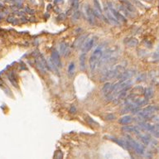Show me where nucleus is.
<instances>
[{
    "label": "nucleus",
    "mask_w": 159,
    "mask_h": 159,
    "mask_svg": "<svg viewBox=\"0 0 159 159\" xmlns=\"http://www.w3.org/2000/svg\"><path fill=\"white\" fill-rule=\"evenodd\" d=\"M104 54L103 52V46H98L95 51L94 52L92 53L91 58H90V67H91V71H94L95 70V69L98 67L99 63V61L102 57Z\"/></svg>",
    "instance_id": "nucleus-1"
},
{
    "label": "nucleus",
    "mask_w": 159,
    "mask_h": 159,
    "mask_svg": "<svg viewBox=\"0 0 159 159\" xmlns=\"http://www.w3.org/2000/svg\"><path fill=\"white\" fill-rule=\"evenodd\" d=\"M128 144L129 145V148H132L134 150H135L136 152L139 153V154H144V148L143 145L139 144L138 143H137L136 141H134V139H132L131 138H129L127 139Z\"/></svg>",
    "instance_id": "nucleus-2"
},
{
    "label": "nucleus",
    "mask_w": 159,
    "mask_h": 159,
    "mask_svg": "<svg viewBox=\"0 0 159 159\" xmlns=\"http://www.w3.org/2000/svg\"><path fill=\"white\" fill-rule=\"evenodd\" d=\"M108 5H109V6H108V8L109 9V11L111 12V13L114 15V17H115L119 22H125V21H126V20H125V17L122 15L120 13H119L116 9H114V8L112 7V5H111L110 3H109Z\"/></svg>",
    "instance_id": "nucleus-3"
},
{
    "label": "nucleus",
    "mask_w": 159,
    "mask_h": 159,
    "mask_svg": "<svg viewBox=\"0 0 159 159\" xmlns=\"http://www.w3.org/2000/svg\"><path fill=\"white\" fill-rule=\"evenodd\" d=\"M85 13H86L87 18H88L90 23L91 24H95V14L94 11L88 5H86L85 7Z\"/></svg>",
    "instance_id": "nucleus-4"
},
{
    "label": "nucleus",
    "mask_w": 159,
    "mask_h": 159,
    "mask_svg": "<svg viewBox=\"0 0 159 159\" xmlns=\"http://www.w3.org/2000/svg\"><path fill=\"white\" fill-rule=\"evenodd\" d=\"M51 61L56 66H61V62L60 60V56H59V52L56 50H54L52 52V56H51Z\"/></svg>",
    "instance_id": "nucleus-5"
},
{
    "label": "nucleus",
    "mask_w": 159,
    "mask_h": 159,
    "mask_svg": "<svg viewBox=\"0 0 159 159\" xmlns=\"http://www.w3.org/2000/svg\"><path fill=\"white\" fill-rule=\"evenodd\" d=\"M36 64H37V66H38V68L39 69V70L42 71V73H45L46 71V68H47L48 66H47L46 63L45 61H44V58L42 57V56H41V58L36 60Z\"/></svg>",
    "instance_id": "nucleus-6"
},
{
    "label": "nucleus",
    "mask_w": 159,
    "mask_h": 159,
    "mask_svg": "<svg viewBox=\"0 0 159 159\" xmlns=\"http://www.w3.org/2000/svg\"><path fill=\"white\" fill-rule=\"evenodd\" d=\"M94 42H95V39H94V38H91V39H89L88 41H86L83 45H82L83 46H82V52H88L91 48H92V46L94 45Z\"/></svg>",
    "instance_id": "nucleus-7"
},
{
    "label": "nucleus",
    "mask_w": 159,
    "mask_h": 159,
    "mask_svg": "<svg viewBox=\"0 0 159 159\" xmlns=\"http://www.w3.org/2000/svg\"><path fill=\"white\" fill-rule=\"evenodd\" d=\"M105 15L107 16V18L109 19V21L111 22V23L115 24V25H119V22L114 17V15H113V14L111 13V12L109 11V9L108 8V7L105 8Z\"/></svg>",
    "instance_id": "nucleus-8"
},
{
    "label": "nucleus",
    "mask_w": 159,
    "mask_h": 159,
    "mask_svg": "<svg viewBox=\"0 0 159 159\" xmlns=\"http://www.w3.org/2000/svg\"><path fill=\"white\" fill-rule=\"evenodd\" d=\"M94 4H95V14H96L98 17H100L104 18L103 14H102V9H101L99 0H94Z\"/></svg>",
    "instance_id": "nucleus-9"
},
{
    "label": "nucleus",
    "mask_w": 159,
    "mask_h": 159,
    "mask_svg": "<svg viewBox=\"0 0 159 159\" xmlns=\"http://www.w3.org/2000/svg\"><path fill=\"white\" fill-rule=\"evenodd\" d=\"M122 2H123V8H125L128 12H129V13L135 12V8H134V7L132 5L131 3H129V1H127V0H123Z\"/></svg>",
    "instance_id": "nucleus-10"
},
{
    "label": "nucleus",
    "mask_w": 159,
    "mask_h": 159,
    "mask_svg": "<svg viewBox=\"0 0 159 159\" xmlns=\"http://www.w3.org/2000/svg\"><path fill=\"white\" fill-rule=\"evenodd\" d=\"M132 119H133V118L131 117V116H129V115H125V116H123V118H121L119 122V123H121V124H123V125H126V124H128L130 122L132 121Z\"/></svg>",
    "instance_id": "nucleus-11"
},
{
    "label": "nucleus",
    "mask_w": 159,
    "mask_h": 159,
    "mask_svg": "<svg viewBox=\"0 0 159 159\" xmlns=\"http://www.w3.org/2000/svg\"><path fill=\"white\" fill-rule=\"evenodd\" d=\"M80 66L82 70L85 69V53L81 54V56H80Z\"/></svg>",
    "instance_id": "nucleus-12"
},
{
    "label": "nucleus",
    "mask_w": 159,
    "mask_h": 159,
    "mask_svg": "<svg viewBox=\"0 0 159 159\" xmlns=\"http://www.w3.org/2000/svg\"><path fill=\"white\" fill-rule=\"evenodd\" d=\"M68 52V46L66 43L65 42H62L60 45V52L62 55H66V53Z\"/></svg>",
    "instance_id": "nucleus-13"
},
{
    "label": "nucleus",
    "mask_w": 159,
    "mask_h": 159,
    "mask_svg": "<svg viewBox=\"0 0 159 159\" xmlns=\"http://www.w3.org/2000/svg\"><path fill=\"white\" fill-rule=\"evenodd\" d=\"M152 96V90L151 88H146L144 90V97L146 99H149Z\"/></svg>",
    "instance_id": "nucleus-14"
},
{
    "label": "nucleus",
    "mask_w": 159,
    "mask_h": 159,
    "mask_svg": "<svg viewBox=\"0 0 159 159\" xmlns=\"http://www.w3.org/2000/svg\"><path fill=\"white\" fill-rule=\"evenodd\" d=\"M111 85H112V84L111 83H106L105 85V86L103 87V89H102V91H103V93L105 94V95H108L109 93V91H110V89H111Z\"/></svg>",
    "instance_id": "nucleus-15"
},
{
    "label": "nucleus",
    "mask_w": 159,
    "mask_h": 159,
    "mask_svg": "<svg viewBox=\"0 0 159 159\" xmlns=\"http://www.w3.org/2000/svg\"><path fill=\"white\" fill-rule=\"evenodd\" d=\"M85 38V36H81V37H80V38H78V39H76V41L75 42V43H74V46L76 47V46H82L83 45V42H84V38Z\"/></svg>",
    "instance_id": "nucleus-16"
},
{
    "label": "nucleus",
    "mask_w": 159,
    "mask_h": 159,
    "mask_svg": "<svg viewBox=\"0 0 159 159\" xmlns=\"http://www.w3.org/2000/svg\"><path fill=\"white\" fill-rule=\"evenodd\" d=\"M74 71H75V64L73 62H71L68 68V73L70 76H71L73 74H74Z\"/></svg>",
    "instance_id": "nucleus-17"
},
{
    "label": "nucleus",
    "mask_w": 159,
    "mask_h": 159,
    "mask_svg": "<svg viewBox=\"0 0 159 159\" xmlns=\"http://www.w3.org/2000/svg\"><path fill=\"white\" fill-rule=\"evenodd\" d=\"M138 43V42L137 39H135V38H132V39L129 40V42H127V45L129 46H137Z\"/></svg>",
    "instance_id": "nucleus-18"
},
{
    "label": "nucleus",
    "mask_w": 159,
    "mask_h": 159,
    "mask_svg": "<svg viewBox=\"0 0 159 159\" xmlns=\"http://www.w3.org/2000/svg\"><path fill=\"white\" fill-rule=\"evenodd\" d=\"M71 6L74 11H77L79 8V0H71Z\"/></svg>",
    "instance_id": "nucleus-19"
},
{
    "label": "nucleus",
    "mask_w": 159,
    "mask_h": 159,
    "mask_svg": "<svg viewBox=\"0 0 159 159\" xmlns=\"http://www.w3.org/2000/svg\"><path fill=\"white\" fill-rule=\"evenodd\" d=\"M76 107L75 106H72L71 108H70V113H76Z\"/></svg>",
    "instance_id": "nucleus-20"
}]
</instances>
